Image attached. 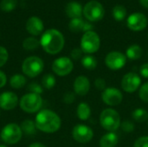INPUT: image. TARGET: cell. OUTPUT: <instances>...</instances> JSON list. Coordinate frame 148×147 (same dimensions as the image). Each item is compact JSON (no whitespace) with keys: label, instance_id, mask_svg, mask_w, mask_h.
Here are the masks:
<instances>
[{"label":"cell","instance_id":"4316f807","mask_svg":"<svg viewBox=\"0 0 148 147\" xmlns=\"http://www.w3.org/2000/svg\"><path fill=\"white\" fill-rule=\"evenodd\" d=\"M85 22L82 20V17L79 18H73L70 20L69 23V29L71 32L74 33H78L80 31H82L83 26H84Z\"/></svg>","mask_w":148,"mask_h":147},{"label":"cell","instance_id":"83f0119b","mask_svg":"<svg viewBox=\"0 0 148 147\" xmlns=\"http://www.w3.org/2000/svg\"><path fill=\"white\" fill-rule=\"evenodd\" d=\"M132 118L136 122H145L148 120V112L144 108H136L132 113Z\"/></svg>","mask_w":148,"mask_h":147},{"label":"cell","instance_id":"603a6c76","mask_svg":"<svg viewBox=\"0 0 148 147\" xmlns=\"http://www.w3.org/2000/svg\"><path fill=\"white\" fill-rule=\"evenodd\" d=\"M20 127L23 131V133H24L26 135H35L36 133V130H37L35 121H33L31 120H23L21 123Z\"/></svg>","mask_w":148,"mask_h":147},{"label":"cell","instance_id":"8fae6325","mask_svg":"<svg viewBox=\"0 0 148 147\" xmlns=\"http://www.w3.org/2000/svg\"><path fill=\"white\" fill-rule=\"evenodd\" d=\"M72 137L80 144H87L92 140L94 137V131L91 127L84 124H77L72 130Z\"/></svg>","mask_w":148,"mask_h":147},{"label":"cell","instance_id":"bcb514c9","mask_svg":"<svg viewBox=\"0 0 148 147\" xmlns=\"http://www.w3.org/2000/svg\"></svg>","mask_w":148,"mask_h":147},{"label":"cell","instance_id":"ee69618b","mask_svg":"<svg viewBox=\"0 0 148 147\" xmlns=\"http://www.w3.org/2000/svg\"><path fill=\"white\" fill-rule=\"evenodd\" d=\"M0 147H8L6 145H0Z\"/></svg>","mask_w":148,"mask_h":147},{"label":"cell","instance_id":"277c9868","mask_svg":"<svg viewBox=\"0 0 148 147\" xmlns=\"http://www.w3.org/2000/svg\"><path fill=\"white\" fill-rule=\"evenodd\" d=\"M42 98L40 94L28 93L24 94L19 101L20 108L27 113H38L42 107Z\"/></svg>","mask_w":148,"mask_h":147},{"label":"cell","instance_id":"d6a6232c","mask_svg":"<svg viewBox=\"0 0 148 147\" xmlns=\"http://www.w3.org/2000/svg\"><path fill=\"white\" fill-rule=\"evenodd\" d=\"M121 127L122 131L127 133H131L135 129L134 124L132 121H130V120H125V121L121 122Z\"/></svg>","mask_w":148,"mask_h":147},{"label":"cell","instance_id":"6da1fadb","mask_svg":"<svg viewBox=\"0 0 148 147\" xmlns=\"http://www.w3.org/2000/svg\"><path fill=\"white\" fill-rule=\"evenodd\" d=\"M35 124L37 130L45 133H55L62 126L60 116L50 109H43L37 113Z\"/></svg>","mask_w":148,"mask_h":147},{"label":"cell","instance_id":"b9f144b4","mask_svg":"<svg viewBox=\"0 0 148 147\" xmlns=\"http://www.w3.org/2000/svg\"><path fill=\"white\" fill-rule=\"evenodd\" d=\"M29 147H46V146L40 142H34V143L30 144Z\"/></svg>","mask_w":148,"mask_h":147},{"label":"cell","instance_id":"f35d334b","mask_svg":"<svg viewBox=\"0 0 148 147\" xmlns=\"http://www.w3.org/2000/svg\"><path fill=\"white\" fill-rule=\"evenodd\" d=\"M140 74L142 77L148 79V63H144L140 68Z\"/></svg>","mask_w":148,"mask_h":147},{"label":"cell","instance_id":"30bf717a","mask_svg":"<svg viewBox=\"0 0 148 147\" xmlns=\"http://www.w3.org/2000/svg\"><path fill=\"white\" fill-rule=\"evenodd\" d=\"M127 56L120 51H111L105 57V65L111 70L117 71L124 68L127 62Z\"/></svg>","mask_w":148,"mask_h":147},{"label":"cell","instance_id":"74e56055","mask_svg":"<svg viewBox=\"0 0 148 147\" xmlns=\"http://www.w3.org/2000/svg\"><path fill=\"white\" fill-rule=\"evenodd\" d=\"M75 93L68 92L63 95V102H65L66 104H71L75 101Z\"/></svg>","mask_w":148,"mask_h":147},{"label":"cell","instance_id":"2e32d148","mask_svg":"<svg viewBox=\"0 0 148 147\" xmlns=\"http://www.w3.org/2000/svg\"><path fill=\"white\" fill-rule=\"evenodd\" d=\"M74 92L75 94L84 96L88 94L90 90V81L85 75H79L75 78L73 85Z\"/></svg>","mask_w":148,"mask_h":147},{"label":"cell","instance_id":"8d00e7d4","mask_svg":"<svg viewBox=\"0 0 148 147\" xmlns=\"http://www.w3.org/2000/svg\"><path fill=\"white\" fill-rule=\"evenodd\" d=\"M82 54H83V52H82V50L81 49V48H80V49H79V48H75V49H72V51H71V53H70V56H71L72 59L77 61V60L82 59V58L83 57V56H82Z\"/></svg>","mask_w":148,"mask_h":147},{"label":"cell","instance_id":"5b68a950","mask_svg":"<svg viewBox=\"0 0 148 147\" xmlns=\"http://www.w3.org/2000/svg\"><path fill=\"white\" fill-rule=\"evenodd\" d=\"M44 68V62L42 58L36 55H31L24 59L22 64L23 75L29 78L38 76Z\"/></svg>","mask_w":148,"mask_h":147},{"label":"cell","instance_id":"7402d4cb","mask_svg":"<svg viewBox=\"0 0 148 147\" xmlns=\"http://www.w3.org/2000/svg\"><path fill=\"white\" fill-rule=\"evenodd\" d=\"M27 80L24 75L15 74L10 79V86L14 89H20L26 85Z\"/></svg>","mask_w":148,"mask_h":147},{"label":"cell","instance_id":"ab89813d","mask_svg":"<svg viewBox=\"0 0 148 147\" xmlns=\"http://www.w3.org/2000/svg\"><path fill=\"white\" fill-rule=\"evenodd\" d=\"M6 82H7V76L3 71L0 70V88H3L6 85Z\"/></svg>","mask_w":148,"mask_h":147},{"label":"cell","instance_id":"d590c367","mask_svg":"<svg viewBox=\"0 0 148 147\" xmlns=\"http://www.w3.org/2000/svg\"><path fill=\"white\" fill-rule=\"evenodd\" d=\"M95 87L99 91H104L107 88H106V81H105V80L101 78V77L95 79Z\"/></svg>","mask_w":148,"mask_h":147},{"label":"cell","instance_id":"9c48e42d","mask_svg":"<svg viewBox=\"0 0 148 147\" xmlns=\"http://www.w3.org/2000/svg\"><path fill=\"white\" fill-rule=\"evenodd\" d=\"M52 71L58 76L69 75L74 69V63L71 58L67 56H62L56 58L52 63Z\"/></svg>","mask_w":148,"mask_h":147},{"label":"cell","instance_id":"7bdbcfd3","mask_svg":"<svg viewBox=\"0 0 148 147\" xmlns=\"http://www.w3.org/2000/svg\"><path fill=\"white\" fill-rule=\"evenodd\" d=\"M140 5L146 9H148V0H139Z\"/></svg>","mask_w":148,"mask_h":147},{"label":"cell","instance_id":"3957f363","mask_svg":"<svg viewBox=\"0 0 148 147\" xmlns=\"http://www.w3.org/2000/svg\"><path fill=\"white\" fill-rule=\"evenodd\" d=\"M100 123L103 129L108 132H115L121 127V116L113 108L104 109L100 115Z\"/></svg>","mask_w":148,"mask_h":147},{"label":"cell","instance_id":"7a4b0ae2","mask_svg":"<svg viewBox=\"0 0 148 147\" xmlns=\"http://www.w3.org/2000/svg\"><path fill=\"white\" fill-rule=\"evenodd\" d=\"M64 44V36L58 29H49L42 34L40 45L42 49L49 55H56L60 53L62 50Z\"/></svg>","mask_w":148,"mask_h":147},{"label":"cell","instance_id":"4dcf8cb0","mask_svg":"<svg viewBox=\"0 0 148 147\" xmlns=\"http://www.w3.org/2000/svg\"><path fill=\"white\" fill-rule=\"evenodd\" d=\"M28 90H29V93H33V94L41 95L43 92V88L42 85L38 84L37 82H31L28 86Z\"/></svg>","mask_w":148,"mask_h":147},{"label":"cell","instance_id":"484cf974","mask_svg":"<svg viewBox=\"0 0 148 147\" xmlns=\"http://www.w3.org/2000/svg\"><path fill=\"white\" fill-rule=\"evenodd\" d=\"M127 9L123 5H121V4L115 5L112 10V15L114 18L118 22L123 21L127 16Z\"/></svg>","mask_w":148,"mask_h":147},{"label":"cell","instance_id":"ba28073f","mask_svg":"<svg viewBox=\"0 0 148 147\" xmlns=\"http://www.w3.org/2000/svg\"><path fill=\"white\" fill-rule=\"evenodd\" d=\"M82 15L89 22H98L104 17L105 9L100 2L92 0L83 7Z\"/></svg>","mask_w":148,"mask_h":147},{"label":"cell","instance_id":"f546056e","mask_svg":"<svg viewBox=\"0 0 148 147\" xmlns=\"http://www.w3.org/2000/svg\"><path fill=\"white\" fill-rule=\"evenodd\" d=\"M17 4L16 0H2L0 3V9L4 12H11Z\"/></svg>","mask_w":148,"mask_h":147},{"label":"cell","instance_id":"cb8c5ba5","mask_svg":"<svg viewBox=\"0 0 148 147\" xmlns=\"http://www.w3.org/2000/svg\"><path fill=\"white\" fill-rule=\"evenodd\" d=\"M82 65L84 68L92 71L97 68V60L92 55H86L82 58Z\"/></svg>","mask_w":148,"mask_h":147},{"label":"cell","instance_id":"e575fe53","mask_svg":"<svg viewBox=\"0 0 148 147\" xmlns=\"http://www.w3.org/2000/svg\"><path fill=\"white\" fill-rule=\"evenodd\" d=\"M134 147H148V136L139 137L134 141Z\"/></svg>","mask_w":148,"mask_h":147},{"label":"cell","instance_id":"ffe728a7","mask_svg":"<svg viewBox=\"0 0 148 147\" xmlns=\"http://www.w3.org/2000/svg\"><path fill=\"white\" fill-rule=\"evenodd\" d=\"M76 115L77 117L82 120H88L91 116V107L87 102H81L76 108Z\"/></svg>","mask_w":148,"mask_h":147},{"label":"cell","instance_id":"52a82bcc","mask_svg":"<svg viewBox=\"0 0 148 147\" xmlns=\"http://www.w3.org/2000/svg\"><path fill=\"white\" fill-rule=\"evenodd\" d=\"M101 47V38L94 30L85 32L81 39V49L83 53L91 55L96 53Z\"/></svg>","mask_w":148,"mask_h":147},{"label":"cell","instance_id":"60d3db41","mask_svg":"<svg viewBox=\"0 0 148 147\" xmlns=\"http://www.w3.org/2000/svg\"><path fill=\"white\" fill-rule=\"evenodd\" d=\"M93 29H94V26H93L90 23L86 22V23H84V26H83V29H82V31L85 33V32L92 31V30H93Z\"/></svg>","mask_w":148,"mask_h":147},{"label":"cell","instance_id":"ac0fdd59","mask_svg":"<svg viewBox=\"0 0 148 147\" xmlns=\"http://www.w3.org/2000/svg\"><path fill=\"white\" fill-rule=\"evenodd\" d=\"M82 11H83V8L82 7L81 3L75 1L68 3L65 7V12L67 16L71 19L82 17Z\"/></svg>","mask_w":148,"mask_h":147},{"label":"cell","instance_id":"7c38bea8","mask_svg":"<svg viewBox=\"0 0 148 147\" xmlns=\"http://www.w3.org/2000/svg\"><path fill=\"white\" fill-rule=\"evenodd\" d=\"M141 86V78L140 76L134 73L129 72L126 74L121 80V88L122 89L128 94H133Z\"/></svg>","mask_w":148,"mask_h":147},{"label":"cell","instance_id":"d6986e66","mask_svg":"<svg viewBox=\"0 0 148 147\" xmlns=\"http://www.w3.org/2000/svg\"><path fill=\"white\" fill-rule=\"evenodd\" d=\"M119 143V136L115 132H109L104 134L99 142L100 147H115Z\"/></svg>","mask_w":148,"mask_h":147},{"label":"cell","instance_id":"8992f818","mask_svg":"<svg viewBox=\"0 0 148 147\" xmlns=\"http://www.w3.org/2000/svg\"><path fill=\"white\" fill-rule=\"evenodd\" d=\"M23 134V131L18 124L9 123L1 130L0 139L6 145H15L21 140Z\"/></svg>","mask_w":148,"mask_h":147},{"label":"cell","instance_id":"9a60e30c","mask_svg":"<svg viewBox=\"0 0 148 147\" xmlns=\"http://www.w3.org/2000/svg\"><path fill=\"white\" fill-rule=\"evenodd\" d=\"M19 104L17 95L10 91H6L0 94V108L5 111H10L16 108Z\"/></svg>","mask_w":148,"mask_h":147},{"label":"cell","instance_id":"e0dca14e","mask_svg":"<svg viewBox=\"0 0 148 147\" xmlns=\"http://www.w3.org/2000/svg\"><path fill=\"white\" fill-rule=\"evenodd\" d=\"M25 27H26V30L33 36L41 35L44 29L42 21L41 20V18H39L38 16H30L27 20Z\"/></svg>","mask_w":148,"mask_h":147},{"label":"cell","instance_id":"f1b7e54d","mask_svg":"<svg viewBox=\"0 0 148 147\" xmlns=\"http://www.w3.org/2000/svg\"><path fill=\"white\" fill-rule=\"evenodd\" d=\"M42 86L43 88L46 89H51L56 86V80L54 75L52 74H46L43 75V77L42 78Z\"/></svg>","mask_w":148,"mask_h":147},{"label":"cell","instance_id":"f6af8a7d","mask_svg":"<svg viewBox=\"0 0 148 147\" xmlns=\"http://www.w3.org/2000/svg\"><path fill=\"white\" fill-rule=\"evenodd\" d=\"M0 116H1V113H0Z\"/></svg>","mask_w":148,"mask_h":147},{"label":"cell","instance_id":"4fadbf2b","mask_svg":"<svg viewBox=\"0 0 148 147\" xmlns=\"http://www.w3.org/2000/svg\"><path fill=\"white\" fill-rule=\"evenodd\" d=\"M102 101L109 107H116L122 102L123 94L116 88H107L101 94Z\"/></svg>","mask_w":148,"mask_h":147},{"label":"cell","instance_id":"d4e9b609","mask_svg":"<svg viewBox=\"0 0 148 147\" xmlns=\"http://www.w3.org/2000/svg\"><path fill=\"white\" fill-rule=\"evenodd\" d=\"M39 46H40V41L34 36L27 37L23 42V48L25 50H29V51L36 50V49L39 48Z\"/></svg>","mask_w":148,"mask_h":147},{"label":"cell","instance_id":"836d02e7","mask_svg":"<svg viewBox=\"0 0 148 147\" xmlns=\"http://www.w3.org/2000/svg\"><path fill=\"white\" fill-rule=\"evenodd\" d=\"M8 59H9L8 50L4 47L0 46V68H2L3 66L6 64V62H8Z\"/></svg>","mask_w":148,"mask_h":147},{"label":"cell","instance_id":"1f68e13d","mask_svg":"<svg viewBox=\"0 0 148 147\" xmlns=\"http://www.w3.org/2000/svg\"><path fill=\"white\" fill-rule=\"evenodd\" d=\"M139 97L144 102L148 103V82H146L140 86L139 89Z\"/></svg>","mask_w":148,"mask_h":147},{"label":"cell","instance_id":"44dd1931","mask_svg":"<svg viewBox=\"0 0 148 147\" xmlns=\"http://www.w3.org/2000/svg\"><path fill=\"white\" fill-rule=\"evenodd\" d=\"M126 56L132 61L139 60L142 56V48L138 44H132L127 49Z\"/></svg>","mask_w":148,"mask_h":147},{"label":"cell","instance_id":"5bb4252c","mask_svg":"<svg viewBox=\"0 0 148 147\" xmlns=\"http://www.w3.org/2000/svg\"><path fill=\"white\" fill-rule=\"evenodd\" d=\"M127 25L133 31H141L147 26V17L140 12L131 14L127 20Z\"/></svg>","mask_w":148,"mask_h":147}]
</instances>
